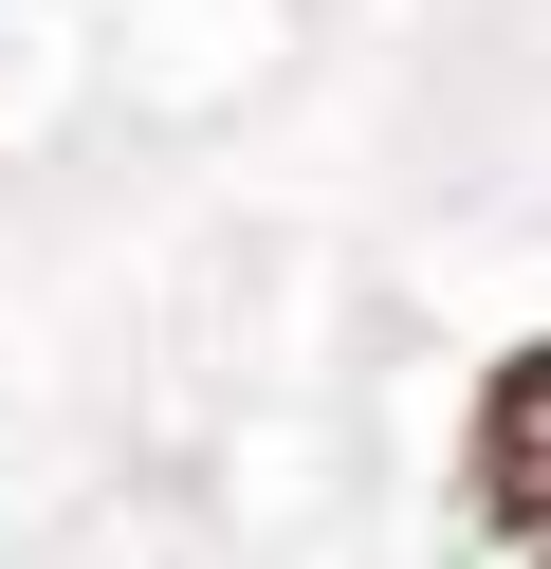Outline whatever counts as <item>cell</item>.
<instances>
[{"label": "cell", "mask_w": 551, "mask_h": 569, "mask_svg": "<svg viewBox=\"0 0 551 569\" xmlns=\"http://www.w3.org/2000/svg\"><path fill=\"white\" fill-rule=\"evenodd\" d=\"M460 496H478V532H514V551H551V331L514 349L496 386H478V441H460Z\"/></svg>", "instance_id": "obj_1"}]
</instances>
